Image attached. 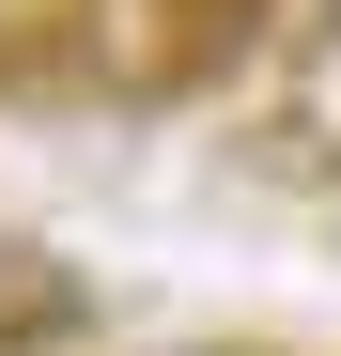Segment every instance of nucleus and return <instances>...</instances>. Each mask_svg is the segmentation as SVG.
I'll list each match as a JSON object with an SVG mask.
<instances>
[{
  "label": "nucleus",
  "mask_w": 341,
  "mask_h": 356,
  "mask_svg": "<svg viewBox=\"0 0 341 356\" xmlns=\"http://www.w3.org/2000/svg\"><path fill=\"white\" fill-rule=\"evenodd\" d=\"M170 356H248V341H170Z\"/></svg>",
  "instance_id": "f257e3e1"
}]
</instances>
